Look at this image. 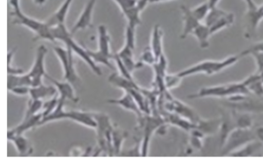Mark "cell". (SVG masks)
Instances as JSON below:
<instances>
[{
  "label": "cell",
  "mask_w": 263,
  "mask_h": 166,
  "mask_svg": "<svg viewBox=\"0 0 263 166\" xmlns=\"http://www.w3.org/2000/svg\"><path fill=\"white\" fill-rule=\"evenodd\" d=\"M249 91L242 82L204 87L187 96L189 99L207 97L227 98L239 95H248Z\"/></svg>",
  "instance_id": "1"
},
{
  "label": "cell",
  "mask_w": 263,
  "mask_h": 166,
  "mask_svg": "<svg viewBox=\"0 0 263 166\" xmlns=\"http://www.w3.org/2000/svg\"><path fill=\"white\" fill-rule=\"evenodd\" d=\"M10 15L13 17V24L22 25L36 34L34 41L45 40L55 42L52 35L50 27L45 22H41L25 14L21 10L20 3L12 5Z\"/></svg>",
  "instance_id": "2"
},
{
  "label": "cell",
  "mask_w": 263,
  "mask_h": 166,
  "mask_svg": "<svg viewBox=\"0 0 263 166\" xmlns=\"http://www.w3.org/2000/svg\"><path fill=\"white\" fill-rule=\"evenodd\" d=\"M241 57L239 53L221 60H204L180 71L177 74L182 78L198 73L212 75L233 65Z\"/></svg>",
  "instance_id": "3"
},
{
  "label": "cell",
  "mask_w": 263,
  "mask_h": 166,
  "mask_svg": "<svg viewBox=\"0 0 263 166\" xmlns=\"http://www.w3.org/2000/svg\"><path fill=\"white\" fill-rule=\"evenodd\" d=\"M65 101V100L59 98V102L56 108L50 114L43 118L39 125L54 120L69 119L88 127L96 128L97 123L92 113L79 110L65 111L63 107Z\"/></svg>",
  "instance_id": "4"
},
{
  "label": "cell",
  "mask_w": 263,
  "mask_h": 166,
  "mask_svg": "<svg viewBox=\"0 0 263 166\" xmlns=\"http://www.w3.org/2000/svg\"><path fill=\"white\" fill-rule=\"evenodd\" d=\"M98 49L92 51L86 47V50L96 64H102L111 69H114V67L110 63L113 54L110 51V36L105 26L99 25L98 28Z\"/></svg>",
  "instance_id": "5"
},
{
  "label": "cell",
  "mask_w": 263,
  "mask_h": 166,
  "mask_svg": "<svg viewBox=\"0 0 263 166\" xmlns=\"http://www.w3.org/2000/svg\"><path fill=\"white\" fill-rule=\"evenodd\" d=\"M97 122V140L100 151H103L108 156H114L111 144V133L114 125L108 116L102 113H92Z\"/></svg>",
  "instance_id": "6"
},
{
  "label": "cell",
  "mask_w": 263,
  "mask_h": 166,
  "mask_svg": "<svg viewBox=\"0 0 263 166\" xmlns=\"http://www.w3.org/2000/svg\"><path fill=\"white\" fill-rule=\"evenodd\" d=\"M254 131L251 129L236 127L232 130L221 147V156L230 155L252 140L256 139Z\"/></svg>",
  "instance_id": "7"
},
{
  "label": "cell",
  "mask_w": 263,
  "mask_h": 166,
  "mask_svg": "<svg viewBox=\"0 0 263 166\" xmlns=\"http://www.w3.org/2000/svg\"><path fill=\"white\" fill-rule=\"evenodd\" d=\"M53 50L62 64L64 71V80L76 87L80 82V79L74 67L73 52L68 47L64 48L60 46H55Z\"/></svg>",
  "instance_id": "8"
},
{
  "label": "cell",
  "mask_w": 263,
  "mask_h": 166,
  "mask_svg": "<svg viewBox=\"0 0 263 166\" xmlns=\"http://www.w3.org/2000/svg\"><path fill=\"white\" fill-rule=\"evenodd\" d=\"M135 49V29L127 26L125 32V42L123 48L115 54L119 58L126 68L133 71L143 65L139 61L136 62L134 58Z\"/></svg>",
  "instance_id": "9"
},
{
  "label": "cell",
  "mask_w": 263,
  "mask_h": 166,
  "mask_svg": "<svg viewBox=\"0 0 263 166\" xmlns=\"http://www.w3.org/2000/svg\"><path fill=\"white\" fill-rule=\"evenodd\" d=\"M120 8L128 21L127 26L135 30L141 23L140 13L148 3L145 0H113Z\"/></svg>",
  "instance_id": "10"
},
{
  "label": "cell",
  "mask_w": 263,
  "mask_h": 166,
  "mask_svg": "<svg viewBox=\"0 0 263 166\" xmlns=\"http://www.w3.org/2000/svg\"><path fill=\"white\" fill-rule=\"evenodd\" d=\"M47 49L44 45H40L36 51L33 65L28 72L32 81V86H36L42 83V79L46 74L45 69V58Z\"/></svg>",
  "instance_id": "11"
},
{
  "label": "cell",
  "mask_w": 263,
  "mask_h": 166,
  "mask_svg": "<svg viewBox=\"0 0 263 166\" xmlns=\"http://www.w3.org/2000/svg\"><path fill=\"white\" fill-rule=\"evenodd\" d=\"M62 41L65 44L66 47L70 48L73 53L83 59L96 75L98 76L102 75L101 69L90 57L86 47H82L77 44L73 40L71 34L66 36Z\"/></svg>",
  "instance_id": "12"
},
{
  "label": "cell",
  "mask_w": 263,
  "mask_h": 166,
  "mask_svg": "<svg viewBox=\"0 0 263 166\" xmlns=\"http://www.w3.org/2000/svg\"><path fill=\"white\" fill-rule=\"evenodd\" d=\"M97 0H88L77 21L72 26L70 34L72 36L78 30L91 27L92 14Z\"/></svg>",
  "instance_id": "13"
},
{
  "label": "cell",
  "mask_w": 263,
  "mask_h": 166,
  "mask_svg": "<svg viewBox=\"0 0 263 166\" xmlns=\"http://www.w3.org/2000/svg\"><path fill=\"white\" fill-rule=\"evenodd\" d=\"M107 102L109 104L119 105L124 109L134 113L137 118L145 114L133 96L127 93L124 92L123 96L120 98L108 99Z\"/></svg>",
  "instance_id": "14"
},
{
  "label": "cell",
  "mask_w": 263,
  "mask_h": 166,
  "mask_svg": "<svg viewBox=\"0 0 263 166\" xmlns=\"http://www.w3.org/2000/svg\"><path fill=\"white\" fill-rule=\"evenodd\" d=\"M45 77L55 86L58 93L60 95L59 98L64 100L69 99L74 103L79 101V98L74 94V87L71 83L65 80L62 82L57 80L47 73L45 75Z\"/></svg>",
  "instance_id": "15"
},
{
  "label": "cell",
  "mask_w": 263,
  "mask_h": 166,
  "mask_svg": "<svg viewBox=\"0 0 263 166\" xmlns=\"http://www.w3.org/2000/svg\"><path fill=\"white\" fill-rule=\"evenodd\" d=\"M263 143L257 139L251 141L229 156L233 157H253L262 155Z\"/></svg>",
  "instance_id": "16"
},
{
  "label": "cell",
  "mask_w": 263,
  "mask_h": 166,
  "mask_svg": "<svg viewBox=\"0 0 263 166\" xmlns=\"http://www.w3.org/2000/svg\"><path fill=\"white\" fill-rule=\"evenodd\" d=\"M181 10L183 13L184 28L182 33L180 35L182 39H185L187 35L192 34L195 29L201 23L193 15L191 9L184 5L181 6Z\"/></svg>",
  "instance_id": "17"
},
{
  "label": "cell",
  "mask_w": 263,
  "mask_h": 166,
  "mask_svg": "<svg viewBox=\"0 0 263 166\" xmlns=\"http://www.w3.org/2000/svg\"><path fill=\"white\" fill-rule=\"evenodd\" d=\"M73 0H65L57 10L46 21L49 27L64 24L66 17Z\"/></svg>",
  "instance_id": "18"
},
{
  "label": "cell",
  "mask_w": 263,
  "mask_h": 166,
  "mask_svg": "<svg viewBox=\"0 0 263 166\" xmlns=\"http://www.w3.org/2000/svg\"><path fill=\"white\" fill-rule=\"evenodd\" d=\"M7 139L12 141L15 146L19 155L27 156L32 153L29 141L23 135L16 134L7 131Z\"/></svg>",
  "instance_id": "19"
},
{
  "label": "cell",
  "mask_w": 263,
  "mask_h": 166,
  "mask_svg": "<svg viewBox=\"0 0 263 166\" xmlns=\"http://www.w3.org/2000/svg\"><path fill=\"white\" fill-rule=\"evenodd\" d=\"M42 117V113H39L29 117H24L21 123L13 128L8 131L16 134L23 135L26 131L35 126H39Z\"/></svg>",
  "instance_id": "20"
},
{
  "label": "cell",
  "mask_w": 263,
  "mask_h": 166,
  "mask_svg": "<svg viewBox=\"0 0 263 166\" xmlns=\"http://www.w3.org/2000/svg\"><path fill=\"white\" fill-rule=\"evenodd\" d=\"M162 37L163 32L159 25H155L152 33L150 47L156 57L157 61L164 54L163 52Z\"/></svg>",
  "instance_id": "21"
},
{
  "label": "cell",
  "mask_w": 263,
  "mask_h": 166,
  "mask_svg": "<svg viewBox=\"0 0 263 166\" xmlns=\"http://www.w3.org/2000/svg\"><path fill=\"white\" fill-rule=\"evenodd\" d=\"M57 94V89L55 87L47 86L43 83L31 87L29 92L31 99L41 100L45 98L52 97Z\"/></svg>",
  "instance_id": "22"
},
{
  "label": "cell",
  "mask_w": 263,
  "mask_h": 166,
  "mask_svg": "<svg viewBox=\"0 0 263 166\" xmlns=\"http://www.w3.org/2000/svg\"><path fill=\"white\" fill-rule=\"evenodd\" d=\"M242 82L250 93L258 97L263 96V82L257 73L248 77Z\"/></svg>",
  "instance_id": "23"
},
{
  "label": "cell",
  "mask_w": 263,
  "mask_h": 166,
  "mask_svg": "<svg viewBox=\"0 0 263 166\" xmlns=\"http://www.w3.org/2000/svg\"><path fill=\"white\" fill-rule=\"evenodd\" d=\"M236 127L251 129L253 125V119L250 112L238 111L232 109Z\"/></svg>",
  "instance_id": "24"
},
{
  "label": "cell",
  "mask_w": 263,
  "mask_h": 166,
  "mask_svg": "<svg viewBox=\"0 0 263 166\" xmlns=\"http://www.w3.org/2000/svg\"><path fill=\"white\" fill-rule=\"evenodd\" d=\"M17 86H32V81L28 73L21 75H8V90Z\"/></svg>",
  "instance_id": "25"
},
{
  "label": "cell",
  "mask_w": 263,
  "mask_h": 166,
  "mask_svg": "<svg viewBox=\"0 0 263 166\" xmlns=\"http://www.w3.org/2000/svg\"><path fill=\"white\" fill-rule=\"evenodd\" d=\"M263 18V4L254 9H249L247 14L248 29L249 33L254 31L258 22Z\"/></svg>",
  "instance_id": "26"
},
{
  "label": "cell",
  "mask_w": 263,
  "mask_h": 166,
  "mask_svg": "<svg viewBox=\"0 0 263 166\" xmlns=\"http://www.w3.org/2000/svg\"><path fill=\"white\" fill-rule=\"evenodd\" d=\"M127 136V133L114 126L111 133V144L114 155H118L121 151L122 143Z\"/></svg>",
  "instance_id": "27"
},
{
  "label": "cell",
  "mask_w": 263,
  "mask_h": 166,
  "mask_svg": "<svg viewBox=\"0 0 263 166\" xmlns=\"http://www.w3.org/2000/svg\"><path fill=\"white\" fill-rule=\"evenodd\" d=\"M197 38L200 46L202 48L208 47L209 37L211 35L209 27L201 23L195 29L192 33Z\"/></svg>",
  "instance_id": "28"
},
{
  "label": "cell",
  "mask_w": 263,
  "mask_h": 166,
  "mask_svg": "<svg viewBox=\"0 0 263 166\" xmlns=\"http://www.w3.org/2000/svg\"><path fill=\"white\" fill-rule=\"evenodd\" d=\"M59 102V97L57 94L51 98L43 104L42 119L50 114L56 108Z\"/></svg>",
  "instance_id": "29"
},
{
  "label": "cell",
  "mask_w": 263,
  "mask_h": 166,
  "mask_svg": "<svg viewBox=\"0 0 263 166\" xmlns=\"http://www.w3.org/2000/svg\"><path fill=\"white\" fill-rule=\"evenodd\" d=\"M210 8L207 2L203 3L196 8L191 9L193 15L200 22L204 20Z\"/></svg>",
  "instance_id": "30"
},
{
  "label": "cell",
  "mask_w": 263,
  "mask_h": 166,
  "mask_svg": "<svg viewBox=\"0 0 263 166\" xmlns=\"http://www.w3.org/2000/svg\"><path fill=\"white\" fill-rule=\"evenodd\" d=\"M182 78L178 74L166 73L164 78V84L167 90L177 87L180 83Z\"/></svg>",
  "instance_id": "31"
},
{
  "label": "cell",
  "mask_w": 263,
  "mask_h": 166,
  "mask_svg": "<svg viewBox=\"0 0 263 166\" xmlns=\"http://www.w3.org/2000/svg\"><path fill=\"white\" fill-rule=\"evenodd\" d=\"M156 57L150 47H146L143 51L139 62L153 66L156 62Z\"/></svg>",
  "instance_id": "32"
},
{
  "label": "cell",
  "mask_w": 263,
  "mask_h": 166,
  "mask_svg": "<svg viewBox=\"0 0 263 166\" xmlns=\"http://www.w3.org/2000/svg\"><path fill=\"white\" fill-rule=\"evenodd\" d=\"M43 102L41 100L31 99L28 102V107L24 117H29L39 113L42 108Z\"/></svg>",
  "instance_id": "33"
},
{
  "label": "cell",
  "mask_w": 263,
  "mask_h": 166,
  "mask_svg": "<svg viewBox=\"0 0 263 166\" xmlns=\"http://www.w3.org/2000/svg\"><path fill=\"white\" fill-rule=\"evenodd\" d=\"M255 59L257 65L256 73L263 71V52H253L250 53Z\"/></svg>",
  "instance_id": "34"
},
{
  "label": "cell",
  "mask_w": 263,
  "mask_h": 166,
  "mask_svg": "<svg viewBox=\"0 0 263 166\" xmlns=\"http://www.w3.org/2000/svg\"><path fill=\"white\" fill-rule=\"evenodd\" d=\"M253 52H263V42L256 43L249 48L242 51L240 54L242 57H244Z\"/></svg>",
  "instance_id": "35"
},
{
  "label": "cell",
  "mask_w": 263,
  "mask_h": 166,
  "mask_svg": "<svg viewBox=\"0 0 263 166\" xmlns=\"http://www.w3.org/2000/svg\"><path fill=\"white\" fill-rule=\"evenodd\" d=\"M30 87L28 86H17L13 87L9 90L16 95H25L29 94Z\"/></svg>",
  "instance_id": "36"
},
{
  "label": "cell",
  "mask_w": 263,
  "mask_h": 166,
  "mask_svg": "<svg viewBox=\"0 0 263 166\" xmlns=\"http://www.w3.org/2000/svg\"><path fill=\"white\" fill-rule=\"evenodd\" d=\"M254 133L256 139L263 143V125L256 127Z\"/></svg>",
  "instance_id": "37"
},
{
  "label": "cell",
  "mask_w": 263,
  "mask_h": 166,
  "mask_svg": "<svg viewBox=\"0 0 263 166\" xmlns=\"http://www.w3.org/2000/svg\"><path fill=\"white\" fill-rule=\"evenodd\" d=\"M220 0H208L207 2L210 9L216 7Z\"/></svg>",
  "instance_id": "38"
},
{
  "label": "cell",
  "mask_w": 263,
  "mask_h": 166,
  "mask_svg": "<svg viewBox=\"0 0 263 166\" xmlns=\"http://www.w3.org/2000/svg\"><path fill=\"white\" fill-rule=\"evenodd\" d=\"M248 4L249 9H254L256 6L254 5V3L252 0H245Z\"/></svg>",
  "instance_id": "39"
},
{
  "label": "cell",
  "mask_w": 263,
  "mask_h": 166,
  "mask_svg": "<svg viewBox=\"0 0 263 166\" xmlns=\"http://www.w3.org/2000/svg\"><path fill=\"white\" fill-rule=\"evenodd\" d=\"M32 1L36 5H38V6L43 5L46 1V0H32Z\"/></svg>",
  "instance_id": "40"
},
{
  "label": "cell",
  "mask_w": 263,
  "mask_h": 166,
  "mask_svg": "<svg viewBox=\"0 0 263 166\" xmlns=\"http://www.w3.org/2000/svg\"><path fill=\"white\" fill-rule=\"evenodd\" d=\"M257 73L259 75V76H260V78H261V80H262V81L263 82V71L260 72H259V73Z\"/></svg>",
  "instance_id": "41"
}]
</instances>
